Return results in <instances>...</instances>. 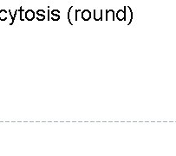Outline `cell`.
<instances>
[{
	"label": "cell",
	"instance_id": "6da1fadb",
	"mask_svg": "<svg viewBox=\"0 0 176 156\" xmlns=\"http://www.w3.org/2000/svg\"><path fill=\"white\" fill-rule=\"evenodd\" d=\"M81 11L80 10H76L74 8L73 5H71L69 7V9L68 10V14H67V19L68 22L69 23V24L73 26L75 22H77L78 20V13Z\"/></svg>",
	"mask_w": 176,
	"mask_h": 156
},
{
	"label": "cell",
	"instance_id": "7a4b0ae2",
	"mask_svg": "<svg viewBox=\"0 0 176 156\" xmlns=\"http://www.w3.org/2000/svg\"><path fill=\"white\" fill-rule=\"evenodd\" d=\"M124 11H125V21L128 25H130L134 19V14H133V10H132L130 6L125 5L124 6Z\"/></svg>",
	"mask_w": 176,
	"mask_h": 156
},
{
	"label": "cell",
	"instance_id": "3957f363",
	"mask_svg": "<svg viewBox=\"0 0 176 156\" xmlns=\"http://www.w3.org/2000/svg\"><path fill=\"white\" fill-rule=\"evenodd\" d=\"M103 13L104 10H94L93 11V17L95 21H102L103 20Z\"/></svg>",
	"mask_w": 176,
	"mask_h": 156
},
{
	"label": "cell",
	"instance_id": "277c9868",
	"mask_svg": "<svg viewBox=\"0 0 176 156\" xmlns=\"http://www.w3.org/2000/svg\"><path fill=\"white\" fill-rule=\"evenodd\" d=\"M106 21L111 20L115 21V12L114 11V10H105V19Z\"/></svg>",
	"mask_w": 176,
	"mask_h": 156
},
{
	"label": "cell",
	"instance_id": "5b68a950",
	"mask_svg": "<svg viewBox=\"0 0 176 156\" xmlns=\"http://www.w3.org/2000/svg\"><path fill=\"white\" fill-rule=\"evenodd\" d=\"M91 12H90L89 10H83L82 12V19L83 21H89L90 18H91Z\"/></svg>",
	"mask_w": 176,
	"mask_h": 156
},
{
	"label": "cell",
	"instance_id": "8992f818",
	"mask_svg": "<svg viewBox=\"0 0 176 156\" xmlns=\"http://www.w3.org/2000/svg\"><path fill=\"white\" fill-rule=\"evenodd\" d=\"M35 12L32 10H28L25 11V19L28 21H32L35 18Z\"/></svg>",
	"mask_w": 176,
	"mask_h": 156
},
{
	"label": "cell",
	"instance_id": "52a82bcc",
	"mask_svg": "<svg viewBox=\"0 0 176 156\" xmlns=\"http://www.w3.org/2000/svg\"><path fill=\"white\" fill-rule=\"evenodd\" d=\"M115 17L120 22L121 21H125V11H124V10H118V11L115 14Z\"/></svg>",
	"mask_w": 176,
	"mask_h": 156
},
{
	"label": "cell",
	"instance_id": "ba28073f",
	"mask_svg": "<svg viewBox=\"0 0 176 156\" xmlns=\"http://www.w3.org/2000/svg\"><path fill=\"white\" fill-rule=\"evenodd\" d=\"M8 12H9V14H10V17H11V23H10V25H12V24H13V23H14V21H15V19H16L17 14V12H18V10H15L14 14H12V13H11V10H10Z\"/></svg>",
	"mask_w": 176,
	"mask_h": 156
},
{
	"label": "cell",
	"instance_id": "9c48e42d",
	"mask_svg": "<svg viewBox=\"0 0 176 156\" xmlns=\"http://www.w3.org/2000/svg\"><path fill=\"white\" fill-rule=\"evenodd\" d=\"M7 10H0V20L1 21H5L7 19Z\"/></svg>",
	"mask_w": 176,
	"mask_h": 156
},
{
	"label": "cell",
	"instance_id": "30bf717a",
	"mask_svg": "<svg viewBox=\"0 0 176 156\" xmlns=\"http://www.w3.org/2000/svg\"><path fill=\"white\" fill-rule=\"evenodd\" d=\"M18 11H19V14H20V20L24 21L25 19V11H24V10L23 9V7H20L19 10H18Z\"/></svg>",
	"mask_w": 176,
	"mask_h": 156
},
{
	"label": "cell",
	"instance_id": "8fae6325",
	"mask_svg": "<svg viewBox=\"0 0 176 156\" xmlns=\"http://www.w3.org/2000/svg\"><path fill=\"white\" fill-rule=\"evenodd\" d=\"M50 19L53 20V21H58L59 19H60V16L59 15H53V16H51Z\"/></svg>",
	"mask_w": 176,
	"mask_h": 156
},
{
	"label": "cell",
	"instance_id": "7c38bea8",
	"mask_svg": "<svg viewBox=\"0 0 176 156\" xmlns=\"http://www.w3.org/2000/svg\"><path fill=\"white\" fill-rule=\"evenodd\" d=\"M50 14H51V16H53V15H59V14H60V10H52L50 11Z\"/></svg>",
	"mask_w": 176,
	"mask_h": 156
},
{
	"label": "cell",
	"instance_id": "4fadbf2b",
	"mask_svg": "<svg viewBox=\"0 0 176 156\" xmlns=\"http://www.w3.org/2000/svg\"><path fill=\"white\" fill-rule=\"evenodd\" d=\"M46 18L45 16H41V15H37V19L38 21H43Z\"/></svg>",
	"mask_w": 176,
	"mask_h": 156
},
{
	"label": "cell",
	"instance_id": "5bb4252c",
	"mask_svg": "<svg viewBox=\"0 0 176 156\" xmlns=\"http://www.w3.org/2000/svg\"><path fill=\"white\" fill-rule=\"evenodd\" d=\"M37 15H41V16H45V11L43 10H37Z\"/></svg>",
	"mask_w": 176,
	"mask_h": 156
},
{
	"label": "cell",
	"instance_id": "9a60e30c",
	"mask_svg": "<svg viewBox=\"0 0 176 156\" xmlns=\"http://www.w3.org/2000/svg\"><path fill=\"white\" fill-rule=\"evenodd\" d=\"M47 13H48V17H47V20H48V21H50V17H50V15H51V14H50V9H49V10H48V11H47Z\"/></svg>",
	"mask_w": 176,
	"mask_h": 156
}]
</instances>
